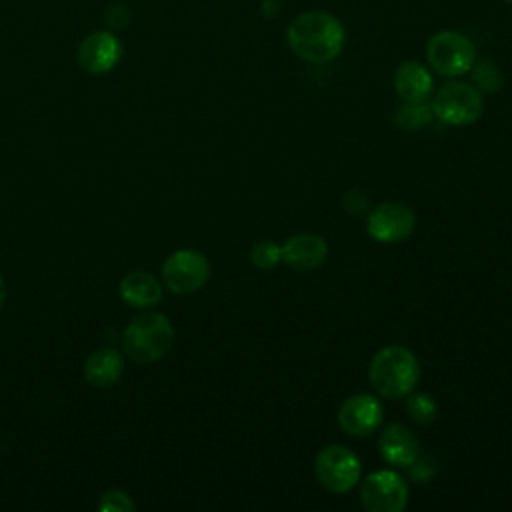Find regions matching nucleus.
Returning a JSON list of instances; mask_svg holds the SVG:
<instances>
[{"label": "nucleus", "mask_w": 512, "mask_h": 512, "mask_svg": "<svg viewBox=\"0 0 512 512\" xmlns=\"http://www.w3.org/2000/svg\"><path fill=\"white\" fill-rule=\"evenodd\" d=\"M314 472L318 482L328 492L344 494L360 482L362 464L350 448L342 444H330L316 454Z\"/></svg>", "instance_id": "423d86ee"}, {"label": "nucleus", "mask_w": 512, "mask_h": 512, "mask_svg": "<svg viewBox=\"0 0 512 512\" xmlns=\"http://www.w3.org/2000/svg\"><path fill=\"white\" fill-rule=\"evenodd\" d=\"M394 90L402 102H426L434 90L430 70L416 60L402 62L394 72Z\"/></svg>", "instance_id": "4468645a"}, {"label": "nucleus", "mask_w": 512, "mask_h": 512, "mask_svg": "<svg viewBox=\"0 0 512 512\" xmlns=\"http://www.w3.org/2000/svg\"><path fill=\"white\" fill-rule=\"evenodd\" d=\"M174 344V326L160 312L136 316L122 334V350L134 362H156Z\"/></svg>", "instance_id": "7ed1b4c3"}, {"label": "nucleus", "mask_w": 512, "mask_h": 512, "mask_svg": "<svg viewBox=\"0 0 512 512\" xmlns=\"http://www.w3.org/2000/svg\"><path fill=\"white\" fill-rule=\"evenodd\" d=\"M474 80H476V84H478L482 90H486V92H496V90L500 88V84H502L500 72H498L496 66H494L492 62H488V60H484V62H480V64L476 66Z\"/></svg>", "instance_id": "412c9836"}, {"label": "nucleus", "mask_w": 512, "mask_h": 512, "mask_svg": "<svg viewBox=\"0 0 512 512\" xmlns=\"http://www.w3.org/2000/svg\"><path fill=\"white\" fill-rule=\"evenodd\" d=\"M118 290H120V298L134 308H150L158 304L162 298L160 282L150 272H142V270H134L126 274L120 280Z\"/></svg>", "instance_id": "dca6fc26"}, {"label": "nucleus", "mask_w": 512, "mask_h": 512, "mask_svg": "<svg viewBox=\"0 0 512 512\" xmlns=\"http://www.w3.org/2000/svg\"><path fill=\"white\" fill-rule=\"evenodd\" d=\"M250 260L260 270H270L282 260V246L272 240H260L250 250Z\"/></svg>", "instance_id": "6ab92c4d"}, {"label": "nucleus", "mask_w": 512, "mask_h": 512, "mask_svg": "<svg viewBox=\"0 0 512 512\" xmlns=\"http://www.w3.org/2000/svg\"><path fill=\"white\" fill-rule=\"evenodd\" d=\"M384 408L372 394H352L338 408V426L350 436H370L382 422Z\"/></svg>", "instance_id": "9d476101"}, {"label": "nucleus", "mask_w": 512, "mask_h": 512, "mask_svg": "<svg viewBox=\"0 0 512 512\" xmlns=\"http://www.w3.org/2000/svg\"><path fill=\"white\" fill-rule=\"evenodd\" d=\"M122 56L120 40L108 30L88 34L78 46V64L88 74L110 72Z\"/></svg>", "instance_id": "9b49d317"}, {"label": "nucleus", "mask_w": 512, "mask_h": 512, "mask_svg": "<svg viewBox=\"0 0 512 512\" xmlns=\"http://www.w3.org/2000/svg\"><path fill=\"white\" fill-rule=\"evenodd\" d=\"M328 258V244L322 236L300 232L282 244V260L296 272H310L320 268Z\"/></svg>", "instance_id": "f8f14e48"}, {"label": "nucleus", "mask_w": 512, "mask_h": 512, "mask_svg": "<svg viewBox=\"0 0 512 512\" xmlns=\"http://www.w3.org/2000/svg\"><path fill=\"white\" fill-rule=\"evenodd\" d=\"M378 448H380L382 458L388 464L398 466V468H408L420 456L418 438L414 436V432L408 426H404L400 422L388 424L382 430V434L378 438Z\"/></svg>", "instance_id": "ddd939ff"}, {"label": "nucleus", "mask_w": 512, "mask_h": 512, "mask_svg": "<svg viewBox=\"0 0 512 512\" xmlns=\"http://www.w3.org/2000/svg\"><path fill=\"white\" fill-rule=\"evenodd\" d=\"M504 2H508V4H512V0H504Z\"/></svg>", "instance_id": "393cba45"}, {"label": "nucleus", "mask_w": 512, "mask_h": 512, "mask_svg": "<svg viewBox=\"0 0 512 512\" xmlns=\"http://www.w3.org/2000/svg\"><path fill=\"white\" fill-rule=\"evenodd\" d=\"M290 50L312 64H326L340 56L346 30L342 22L322 10H312L296 16L286 30Z\"/></svg>", "instance_id": "f257e3e1"}, {"label": "nucleus", "mask_w": 512, "mask_h": 512, "mask_svg": "<svg viewBox=\"0 0 512 512\" xmlns=\"http://www.w3.org/2000/svg\"><path fill=\"white\" fill-rule=\"evenodd\" d=\"M210 278L208 258L192 248L172 252L162 264V282L174 294H192Z\"/></svg>", "instance_id": "0eeeda50"}, {"label": "nucleus", "mask_w": 512, "mask_h": 512, "mask_svg": "<svg viewBox=\"0 0 512 512\" xmlns=\"http://www.w3.org/2000/svg\"><path fill=\"white\" fill-rule=\"evenodd\" d=\"M98 510L100 512H134L136 504L124 490L112 488L102 494V498L98 502Z\"/></svg>", "instance_id": "aec40b11"}, {"label": "nucleus", "mask_w": 512, "mask_h": 512, "mask_svg": "<svg viewBox=\"0 0 512 512\" xmlns=\"http://www.w3.org/2000/svg\"><path fill=\"white\" fill-rule=\"evenodd\" d=\"M372 388L384 398L408 396L420 378V364L412 350L400 344L380 348L368 366Z\"/></svg>", "instance_id": "f03ea898"}, {"label": "nucleus", "mask_w": 512, "mask_h": 512, "mask_svg": "<svg viewBox=\"0 0 512 512\" xmlns=\"http://www.w3.org/2000/svg\"><path fill=\"white\" fill-rule=\"evenodd\" d=\"M432 118H434L432 108L426 102H418V104L402 102L394 112V124L406 132L422 130L432 122Z\"/></svg>", "instance_id": "f3484780"}, {"label": "nucleus", "mask_w": 512, "mask_h": 512, "mask_svg": "<svg viewBox=\"0 0 512 512\" xmlns=\"http://www.w3.org/2000/svg\"><path fill=\"white\" fill-rule=\"evenodd\" d=\"M124 372V358L114 348L94 350L84 362V376L94 388L114 386Z\"/></svg>", "instance_id": "2eb2a0df"}, {"label": "nucleus", "mask_w": 512, "mask_h": 512, "mask_svg": "<svg viewBox=\"0 0 512 512\" xmlns=\"http://www.w3.org/2000/svg\"><path fill=\"white\" fill-rule=\"evenodd\" d=\"M4 300H6V284H4V280L0 276V308L4 306Z\"/></svg>", "instance_id": "b1692460"}, {"label": "nucleus", "mask_w": 512, "mask_h": 512, "mask_svg": "<svg viewBox=\"0 0 512 512\" xmlns=\"http://www.w3.org/2000/svg\"><path fill=\"white\" fill-rule=\"evenodd\" d=\"M414 224L416 216L408 204L388 200L370 210L366 230L380 244H396L412 234Z\"/></svg>", "instance_id": "1a4fd4ad"}, {"label": "nucleus", "mask_w": 512, "mask_h": 512, "mask_svg": "<svg viewBox=\"0 0 512 512\" xmlns=\"http://www.w3.org/2000/svg\"><path fill=\"white\" fill-rule=\"evenodd\" d=\"M408 468H410V474H412V478L416 482H428L434 476V472H436L434 460L430 456H424V458L418 456Z\"/></svg>", "instance_id": "5701e85b"}, {"label": "nucleus", "mask_w": 512, "mask_h": 512, "mask_svg": "<svg viewBox=\"0 0 512 512\" xmlns=\"http://www.w3.org/2000/svg\"><path fill=\"white\" fill-rule=\"evenodd\" d=\"M426 60L440 76L456 78L472 70L476 46L462 32L440 30L426 44Z\"/></svg>", "instance_id": "20e7f679"}, {"label": "nucleus", "mask_w": 512, "mask_h": 512, "mask_svg": "<svg viewBox=\"0 0 512 512\" xmlns=\"http://www.w3.org/2000/svg\"><path fill=\"white\" fill-rule=\"evenodd\" d=\"M342 206H344L346 212H350L354 216H360V214H364L368 210V198L360 190H348L342 196Z\"/></svg>", "instance_id": "4be33fe9"}, {"label": "nucleus", "mask_w": 512, "mask_h": 512, "mask_svg": "<svg viewBox=\"0 0 512 512\" xmlns=\"http://www.w3.org/2000/svg\"><path fill=\"white\" fill-rule=\"evenodd\" d=\"M430 108L440 122L448 126H466L482 116L484 98L476 86L452 80L436 90Z\"/></svg>", "instance_id": "39448f33"}, {"label": "nucleus", "mask_w": 512, "mask_h": 512, "mask_svg": "<svg viewBox=\"0 0 512 512\" xmlns=\"http://www.w3.org/2000/svg\"><path fill=\"white\" fill-rule=\"evenodd\" d=\"M360 504L368 512H400L408 504V484L394 470H376L362 480Z\"/></svg>", "instance_id": "6e6552de"}, {"label": "nucleus", "mask_w": 512, "mask_h": 512, "mask_svg": "<svg viewBox=\"0 0 512 512\" xmlns=\"http://www.w3.org/2000/svg\"><path fill=\"white\" fill-rule=\"evenodd\" d=\"M406 412L416 424H430L436 418V402L430 394L418 392V394H408L406 400Z\"/></svg>", "instance_id": "a211bd4d"}]
</instances>
